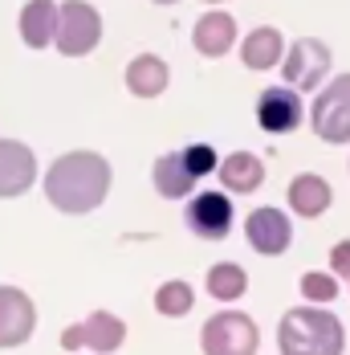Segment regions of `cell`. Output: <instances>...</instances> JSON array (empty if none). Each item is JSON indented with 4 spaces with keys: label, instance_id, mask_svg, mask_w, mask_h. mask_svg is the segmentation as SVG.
Here are the masks:
<instances>
[{
    "label": "cell",
    "instance_id": "6da1fadb",
    "mask_svg": "<svg viewBox=\"0 0 350 355\" xmlns=\"http://www.w3.org/2000/svg\"><path fill=\"white\" fill-rule=\"evenodd\" d=\"M110 192V164L98 151H66L45 172V196L70 216L94 213Z\"/></svg>",
    "mask_w": 350,
    "mask_h": 355
},
{
    "label": "cell",
    "instance_id": "7a4b0ae2",
    "mask_svg": "<svg viewBox=\"0 0 350 355\" xmlns=\"http://www.w3.org/2000/svg\"><path fill=\"white\" fill-rule=\"evenodd\" d=\"M277 347L281 355H342L347 327L322 306H293L277 327Z\"/></svg>",
    "mask_w": 350,
    "mask_h": 355
},
{
    "label": "cell",
    "instance_id": "3957f363",
    "mask_svg": "<svg viewBox=\"0 0 350 355\" xmlns=\"http://www.w3.org/2000/svg\"><path fill=\"white\" fill-rule=\"evenodd\" d=\"M102 37V17L90 0H66L57 4V29H53V45L66 58H86Z\"/></svg>",
    "mask_w": 350,
    "mask_h": 355
},
{
    "label": "cell",
    "instance_id": "277c9868",
    "mask_svg": "<svg viewBox=\"0 0 350 355\" xmlns=\"http://www.w3.org/2000/svg\"><path fill=\"white\" fill-rule=\"evenodd\" d=\"M200 347L204 355H257L261 347V335H257V322L241 315V311H220L204 322L200 331Z\"/></svg>",
    "mask_w": 350,
    "mask_h": 355
},
{
    "label": "cell",
    "instance_id": "5b68a950",
    "mask_svg": "<svg viewBox=\"0 0 350 355\" xmlns=\"http://www.w3.org/2000/svg\"><path fill=\"white\" fill-rule=\"evenodd\" d=\"M310 123L322 143H350V73L334 78L314 98Z\"/></svg>",
    "mask_w": 350,
    "mask_h": 355
},
{
    "label": "cell",
    "instance_id": "8992f818",
    "mask_svg": "<svg viewBox=\"0 0 350 355\" xmlns=\"http://www.w3.org/2000/svg\"><path fill=\"white\" fill-rule=\"evenodd\" d=\"M122 339H127V322L118 319V315H110V311H94L86 322H73V327L62 331V347L66 352L90 347V352H98V355H110L122 347Z\"/></svg>",
    "mask_w": 350,
    "mask_h": 355
},
{
    "label": "cell",
    "instance_id": "52a82bcc",
    "mask_svg": "<svg viewBox=\"0 0 350 355\" xmlns=\"http://www.w3.org/2000/svg\"><path fill=\"white\" fill-rule=\"evenodd\" d=\"M281 70L289 78V90H314L317 82L330 73V49L317 37H297L281 53Z\"/></svg>",
    "mask_w": 350,
    "mask_h": 355
},
{
    "label": "cell",
    "instance_id": "ba28073f",
    "mask_svg": "<svg viewBox=\"0 0 350 355\" xmlns=\"http://www.w3.org/2000/svg\"><path fill=\"white\" fill-rule=\"evenodd\" d=\"M187 229L200 241H224L232 233V200H228V192H200V196H192Z\"/></svg>",
    "mask_w": 350,
    "mask_h": 355
},
{
    "label": "cell",
    "instance_id": "9c48e42d",
    "mask_svg": "<svg viewBox=\"0 0 350 355\" xmlns=\"http://www.w3.org/2000/svg\"><path fill=\"white\" fill-rule=\"evenodd\" d=\"M302 119H306V107H302V94L297 90H289V86L261 90V98H257V123H261V131L285 135V131H297Z\"/></svg>",
    "mask_w": 350,
    "mask_h": 355
},
{
    "label": "cell",
    "instance_id": "30bf717a",
    "mask_svg": "<svg viewBox=\"0 0 350 355\" xmlns=\"http://www.w3.org/2000/svg\"><path fill=\"white\" fill-rule=\"evenodd\" d=\"M245 237L261 257H281L289 249V241H293V225H289V216L281 213V209L265 205V209H252L248 213Z\"/></svg>",
    "mask_w": 350,
    "mask_h": 355
},
{
    "label": "cell",
    "instance_id": "8fae6325",
    "mask_svg": "<svg viewBox=\"0 0 350 355\" xmlns=\"http://www.w3.org/2000/svg\"><path fill=\"white\" fill-rule=\"evenodd\" d=\"M37 184V155L29 143L0 139V200L25 196Z\"/></svg>",
    "mask_w": 350,
    "mask_h": 355
},
{
    "label": "cell",
    "instance_id": "7c38bea8",
    "mask_svg": "<svg viewBox=\"0 0 350 355\" xmlns=\"http://www.w3.org/2000/svg\"><path fill=\"white\" fill-rule=\"evenodd\" d=\"M37 327L33 298L17 286H0V347H21L29 343Z\"/></svg>",
    "mask_w": 350,
    "mask_h": 355
},
{
    "label": "cell",
    "instance_id": "4fadbf2b",
    "mask_svg": "<svg viewBox=\"0 0 350 355\" xmlns=\"http://www.w3.org/2000/svg\"><path fill=\"white\" fill-rule=\"evenodd\" d=\"M216 176H220V184H224L228 192L248 196V192H257V188L265 184V164H261L252 151H232V155H224V159L216 164Z\"/></svg>",
    "mask_w": 350,
    "mask_h": 355
},
{
    "label": "cell",
    "instance_id": "5bb4252c",
    "mask_svg": "<svg viewBox=\"0 0 350 355\" xmlns=\"http://www.w3.org/2000/svg\"><path fill=\"white\" fill-rule=\"evenodd\" d=\"M192 45L204 58H224L237 45V21L228 12H204L200 25H196V33H192Z\"/></svg>",
    "mask_w": 350,
    "mask_h": 355
},
{
    "label": "cell",
    "instance_id": "9a60e30c",
    "mask_svg": "<svg viewBox=\"0 0 350 355\" xmlns=\"http://www.w3.org/2000/svg\"><path fill=\"white\" fill-rule=\"evenodd\" d=\"M167 82H172V70H167V62L155 58V53H139V58L127 66V90H131L135 98H159V94L167 90Z\"/></svg>",
    "mask_w": 350,
    "mask_h": 355
},
{
    "label": "cell",
    "instance_id": "2e32d148",
    "mask_svg": "<svg viewBox=\"0 0 350 355\" xmlns=\"http://www.w3.org/2000/svg\"><path fill=\"white\" fill-rule=\"evenodd\" d=\"M330 200H334V192H330V184L317 176V172H302V176L289 184V209L297 216H306V220H314L330 209Z\"/></svg>",
    "mask_w": 350,
    "mask_h": 355
},
{
    "label": "cell",
    "instance_id": "e0dca14e",
    "mask_svg": "<svg viewBox=\"0 0 350 355\" xmlns=\"http://www.w3.org/2000/svg\"><path fill=\"white\" fill-rule=\"evenodd\" d=\"M151 176H155V192L167 196V200H183V196H192V188H196L192 168L183 164V151H167V155H159Z\"/></svg>",
    "mask_w": 350,
    "mask_h": 355
},
{
    "label": "cell",
    "instance_id": "ac0fdd59",
    "mask_svg": "<svg viewBox=\"0 0 350 355\" xmlns=\"http://www.w3.org/2000/svg\"><path fill=\"white\" fill-rule=\"evenodd\" d=\"M281 53H285V41L273 25H261V29H252V33L241 41V62H245L248 70H273L281 62Z\"/></svg>",
    "mask_w": 350,
    "mask_h": 355
},
{
    "label": "cell",
    "instance_id": "d6986e66",
    "mask_svg": "<svg viewBox=\"0 0 350 355\" xmlns=\"http://www.w3.org/2000/svg\"><path fill=\"white\" fill-rule=\"evenodd\" d=\"M53 29H57V4L53 0H29L21 8V37L29 49L53 45Z\"/></svg>",
    "mask_w": 350,
    "mask_h": 355
},
{
    "label": "cell",
    "instance_id": "ffe728a7",
    "mask_svg": "<svg viewBox=\"0 0 350 355\" xmlns=\"http://www.w3.org/2000/svg\"><path fill=\"white\" fill-rule=\"evenodd\" d=\"M248 290V270L237 261H216L208 270V294L216 302H237Z\"/></svg>",
    "mask_w": 350,
    "mask_h": 355
},
{
    "label": "cell",
    "instance_id": "44dd1931",
    "mask_svg": "<svg viewBox=\"0 0 350 355\" xmlns=\"http://www.w3.org/2000/svg\"><path fill=\"white\" fill-rule=\"evenodd\" d=\"M192 302H196V294H192V286L183 278H172V282H163L155 290V311L167 315V319H183L192 311Z\"/></svg>",
    "mask_w": 350,
    "mask_h": 355
},
{
    "label": "cell",
    "instance_id": "7402d4cb",
    "mask_svg": "<svg viewBox=\"0 0 350 355\" xmlns=\"http://www.w3.org/2000/svg\"><path fill=\"white\" fill-rule=\"evenodd\" d=\"M302 294L310 302H317V306H326V302L338 298V278L334 274H322V270H310V274H302Z\"/></svg>",
    "mask_w": 350,
    "mask_h": 355
},
{
    "label": "cell",
    "instance_id": "603a6c76",
    "mask_svg": "<svg viewBox=\"0 0 350 355\" xmlns=\"http://www.w3.org/2000/svg\"><path fill=\"white\" fill-rule=\"evenodd\" d=\"M183 164L192 168V176H212L216 172V164H220V155L212 151V143H192V147H183Z\"/></svg>",
    "mask_w": 350,
    "mask_h": 355
},
{
    "label": "cell",
    "instance_id": "cb8c5ba5",
    "mask_svg": "<svg viewBox=\"0 0 350 355\" xmlns=\"http://www.w3.org/2000/svg\"><path fill=\"white\" fill-rule=\"evenodd\" d=\"M330 274L350 278V241H338V245L330 249Z\"/></svg>",
    "mask_w": 350,
    "mask_h": 355
},
{
    "label": "cell",
    "instance_id": "d4e9b609",
    "mask_svg": "<svg viewBox=\"0 0 350 355\" xmlns=\"http://www.w3.org/2000/svg\"><path fill=\"white\" fill-rule=\"evenodd\" d=\"M155 4H175V0H155Z\"/></svg>",
    "mask_w": 350,
    "mask_h": 355
},
{
    "label": "cell",
    "instance_id": "484cf974",
    "mask_svg": "<svg viewBox=\"0 0 350 355\" xmlns=\"http://www.w3.org/2000/svg\"><path fill=\"white\" fill-rule=\"evenodd\" d=\"M204 4H220V0H204Z\"/></svg>",
    "mask_w": 350,
    "mask_h": 355
}]
</instances>
